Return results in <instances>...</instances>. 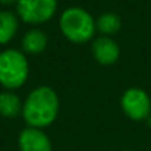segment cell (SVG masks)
<instances>
[{
	"instance_id": "obj_1",
	"label": "cell",
	"mask_w": 151,
	"mask_h": 151,
	"mask_svg": "<svg viewBox=\"0 0 151 151\" xmlns=\"http://www.w3.org/2000/svg\"><path fill=\"white\" fill-rule=\"evenodd\" d=\"M57 110H59L57 96L49 87H40L34 90L28 96L22 107L27 123L37 129L49 126L56 119Z\"/></svg>"
},
{
	"instance_id": "obj_2",
	"label": "cell",
	"mask_w": 151,
	"mask_h": 151,
	"mask_svg": "<svg viewBox=\"0 0 151 151\" xmlns=\"http://www.w3.org/2000/svg\"><path fill=\"white\" fill-rule=\"evenodd\" d=\"M60 28L68 40L73 43H85L93 38L96 25L88 12L79 7L66 9L60 18Z\"/></svg>"
},
{
	"instance_id": "obj_3",
	"label": "cell",
	"mask_w": 151,
	"mask_h": 151,
	"mask_svg": "<svg viewBox=\"0 0 151 151\" xmlns=\"http://www.w3.org/2000/svg\"><path fill=\"white\" fill-rule=\"evenodd\" d=\"M28 76V63L22 53L6 50L0 53V84L6 88H19Z\"/></svg>"
},
{
	"instance_id": "obj_4",
	"label": "cell",
	"mask_w": 151,
	"mask_h": 151,
	"mask_svg": "<svg viewBox=\"0 0 151 151\" xmlns=\"http://www.w3.org/2000/svg\"><path fill=\"white\" fill-rule=\"evenodd\" d=\"M57 7L56 0H18V13L28 24L49 21Z\"/></svg>"
},
{
	"instance_id": "obj_5",
	"label": "cell",
	"mask_w": 151,
	"mask_h": 151,
	"mask_svg": "<svg viewBox=\"0 0 151 151\" xmlns=\"http://www.w3.org/2000/svg\"><path fill=\"white\" fill-rule=\"evenodd\" d=\"M122 109L128 117H131L134 120H142V119L148 117V114H150V97L147 96L145 91H142L139 88H131L122 97Z\"/></svg>"
},
{
	"instance_id": "obj_6",
	"label": "cell",
	"mask_w": 151,
	"mask_h": 151,
	"mask_svg": "<svg viewBox=\"0 0 151 151\" xmlns=\"http://www.w3.org/2000/svg\"><path fill=\"white\" fill-rule=\"evenodd\" d=\"M21 151H51L50 139L37 128L24 129L19 135Z\"/></svg>"
},
{
	"instance_id": "obj_7",
	"label": "cell",
	"mask_w": 151,
	"mask_h": 151,
	"mask_svg": "<svg viewBox=\"0 0 151 151\" xmlns=\"http://www.w3.org/2000/svg\"><path fill=\"white\" fill-rule=\"evenodd\" d=\"M93 54L101 65H111L119 57V46L107 37H100L93 43Z\"/></svg>"
},
{
	"instance_id": "obj_8",
	"label": "cell",
	"mask_w": 151,
	"mask_h": 151,
	"mask_svg": "<svg viewBox=\"0 0 151 151\" xmlns=\"http://www.w3.org/2000/svg\"><path fill=\"white\" fill-rule=\"evenodd\" d=\"M47 46V37L40 29H31L22 38V47L27 53H41Z\"/></svg>"
},
{
	"instance_id": "obj_9",
	"label": "cell",
	"mask_w": 151,
	"mask_h": 151,
	"mask_svg": "<svg viewBox=\"0 0 151 151\" xmlns=\"http://www.w3.org/2000/svg\"><path fill=\"white\" fill-rule=\"evenodd\" d=\"M18 19L10 12H0V44H6L16 34Z\"/></svg>"
},
{
	"instance_id": "obj_10",
	"label": "cell",
	"mask_w": 151,
	"mask_h": 151,
	"mask_svg": "<svg viewBox=\"0 0 151 151\" xmlns=\"http://www.w3.org/2000/svg\"><path fill=\"white\" fill-rule=\"evenodd\" d=\"M21 101L18 96L12 93H1L0 94V114L4 117H15L21 111Z\"/></svg>"
},
{
	"instance_id": "obj_11",
	"label": "cell",
	"mask_w": 151,
	"mask_h": 151,
	"mask_svg": "<svg viewBox=\"0 0 151 151\" xmlns=\"http://www.w3.org/2000/svg\"><path fill=\"white\" fill-rule=\"evenodd\" d=\"M97 27L103 34H114L120 28V19L114 13H103L97 21Z\"/></svg>"
},
{
	"instance_id": "obj_12",
	"label": "cell",
	"mask_w": 151,
	"mask_h": 151,
	"mask_svg": "<svg viewBox=\"0 0 151 151\" xmlns=\"http://www.w3.org/2000/svg\"><path fill=\"white\" fill-rule=\"evenodd\" d=\"M0 3H3V4H12V3H18V0H0Z\"/></svg>"
}]
</instances>
